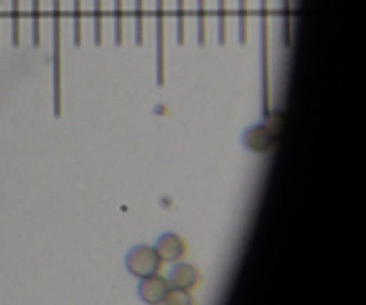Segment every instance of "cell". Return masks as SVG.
<instances>
[{
  "label": "cell",
  "instance_id": "6da1fadb",
  "mask_svg": "<svg viewBox=\"0 0 366 305\" xmlns=\"http://www.w3.org/2000/svg\"><path fill=\"white\" fill-rule=\"evenodd\" d=\"M125 268L134 277L147 279L157 275L163 270V259H161L154 246L136 245L125 256Z\"/></svg>",
  "mask_w": 366,
  "mask_h": 305
},
{
  "label": "cell",
  "instance_id": "7a4b0ae2",
  "mask_svg": "<svg viewBox=\"0 0 366 305\" xmlns=\"http://www.w3.org/2000/svg\"><path fill=\"white\" fill-rule=\"evenodd\" d=\"M52 109L61 116V0H52Z\"/></svg>",
  "mask_w": 366,
  "mask_h": 305
},
{
  "label": "cell",
  "instance_id": "3957f363",
  "mask_svg": "<svg viewBox=\"0 0 366 305\" xmlns=\"http://www.w3.org/2000/svg\"><path fill=\"white\" fill-rule=\"evenodd\" d=\"M277 139L279 138L270 131L267 121H259V124L245 129V132L242 136L243 146L252 154L272 152L275 149V145H277Z\"/></svg>",
  "mask_w": 366,
  "mask_h": 305
},
{
  "label": "cell",
  "instance_id": "277c9868",
  "mask_svg": "<svg viewBox=\"0 0 366 305\" xmlns=\"http://www.w3.org/2000/svg\"><path fill=\"white\" fill-rule=\"evenodd\" d=\"M167 279L174 289H184V291H189V293L197 291V289L202 286V281H204L199 268L193 266V264L189 263H182V261L174 263V266H172L170 271H168Z\"/></svg>",
  "mask_w": 366,
  "mask_h": 305
},
{
  "label": "cell",
  "instance_id": "5b68a950",
  "mask_svg": "<svg viewBox=\"0 0 366 305\" xmlns=\"http://www.w3.org/2000/svg\"><path fill=\"white\" fill-rule=\"evenodd\" d=\"M156 252L163 259V263H179L188 256V243L175 232H164L157 238Z\"/></svg>",
  "mask_w": 366,
  "mask_h": 305
},
{
  "label": "cell",
  "instance_id": "8992f818",
  "mask_svg": "<svg viewBox=\"0 0 366 305\" xmlns=\"http://www.w3.org/2000/svg\"><path fill=\"white\" fill-rule=\"evenodd\" d=\"M172 289L170 282L163 275H152V277L142 279L138 284V296L147 305H163L168 291Z\"/></svg>",
  "mask_w": 366,
  "mask_h": 305
},
{
  "label": "cell",
  "instance_id": "52a82bcc",
  "mask_svg": "<svg viewBox=\"0 0 366 305\" xmlns=\"http://www.w3.org/2000/svg\"><path fill=\"white\" fill-rule=\"evenodd\" d=\"M261 21H263V116L270 111V74H268V0H261Z\"/></svg>",
  "mask_w": 366,
  "mask_h": 305
},
{
  "label": "cell",
  "instance_id": "ba28073f",
  "mask_svg": "<svg viewBox=\"0 0 366 305\" xmlns=\"http://www.w3.org/2000/svg\"><path fill=\"white\" fill-rule=\"evenodd\" d=\"M156 75L157 86L164 84V0H156Z\"/></svg>",
  "mask_w": 366,
  "mask_h": 305
},
{
  "label": "cell",
  "instance_id": "9c48e42d",
  "mask_svg": "<svg viewBox=\"0 0 366 305\" xmlns=\"http://www.w3.org/2000/svg\"><path fill=\"white\" fill-rule=\"evenodd\" d=\"M163 305H197V300L189 291L172 288L170 291H168Z\"/></svg>",
  "mask_w": 366,
  "mask_h": 305
},
{
  "label": "cell",
  "instance_id": "30bf717a",
  "mask_svg": "<svg viewBox=\"0 0 366 305\" xmlns=\"http://www.w3.org/2000/svg\"><path fill=\"white\" fill-rule=\"evenodd\" d=\"M206 0H197V41L206 43Z\"/></svg>",
  "mask_w": 366,
  "mask_h": 305
},
{
  "label": "cell",
  "instance_id": "8fae6325",
  "mask_svg": "<svg viewBox=\"0 0 366 305\" xmlns=\"http://www.w3.org/2000/svg\"><path fill=\"white\" fill-rule=\"evenodd\" d=\"M93 41L95 45L102 43V0H93Z\"/></svg>",
  "mask_w": 366,
  "mask_h": 305
},
{
  "label": "cell",
  "instance_id": "7c38bea8",
  "mask_svg": "<svg viewBox=\"0 0 366 305\" xmlns=\"http://www.w3.org/2000/svg\"><path fill=\"white\" fill-rule=\"evenodd\" d=\"M227 41V7L225 0H218V43L225 45Z\"/></svg>",
  "mask_w": 366,
  "mask_h": 305
},
{
  "label": "cell",
  "instance_id": "4fadbf2b",
  "mask_svg": "<svg viewBox=\"0 0 366 305\" xmlns=\"http://www.w3.org/2000/svg\"><path fill=\"white\" fill-rule=\"evenodd\" d=\"M13 2V9H11V39H13V45H20V9H18V4L20 0H11Z\"/></svg>",
  "mask_w": 366,
  "mask_h": 305
},
{
  "label": "cell",
  "instance_id": "5bb4252c",
  "mask_svg": "<svg viewBox=\"0 0 366 305\" xmlns=\"http://www.w3.org/2000/svg\"><path fill=\"white\" fill-rule=\"evenodd\" d=\"M74 43L75 45H81L82 41V6L81 0H74Z\"/></svg>",
  "mask_w": 366,
  "mask_h": 305
},
{
  "label": "cell",
  "instance_id": "9a60e30c",
  "mask_svg": "<svg viewBox=\"0 0 366 305\" xmlns=\"http://www.w3.org/2000/svg\"><path fill=\"white\" fill-rule=\"evenodd\" d=\"M114 16H117V24H114V41H117V45H122V41H124V13H122V0H114Z\"/></svg>",
  "mask_w": 366,
  "mask_h": 305
},
{
  "label": "cell",
  "instance_id": "2e32d148",
  "mask_svg": "<svg viewBox=\"0 0 366 305\" xmlns=\"http://www.w3.org/2000/svg\"><path fill=\"white\" fill-rule=\"evenodd\" d=\"M238 38L242 45L247 43V0H239L238 6Z\"/></svg>",
  "mask_w": 366,
  "mask_h": 305
},
{
  "label": "cell",
  "instance_id": "e0dca14e",
  "mask_svg": "<svg viewBox=\"0 0 366 305\" xmlns=\"http://www.w3.org/2000/svg\"><path fill=\"white\" fill-rule=\"evenodd\" d=\"M39 0H32V45L39 46Z\"/></svg>",
  "mask_w": 366,
  "mask_h": 305
},
{
  "label": "cell",
  "instance_id": "ac0fdd59",
  "mask_svg": "<svg viewBox=\"0 0 366 305\" xmlns=\"http://www.w3.org/2000/svg\"><path fill=\"white\" fill-rule=\"evenodd\" d=\"M134 18H136V43L142 45L143 43V0H136Z\"/></svg>",
  "mask_w": 366,
  "mask_h": 305
},
{
  "label": "cell",
  "instance_id": "d6986e66",
  "mask_svg": "<svg viewBox=\"0 0 366 305\" xmlns=\"http://www.w3.org/2000/svg\"><path fill=\"white\" fill-rule=\"evenodd\" d=\"M282 14H285V39L286 45L292 43V0H285L282 6Z\"/></svg>",
  "mask_w": 366,
  "mask_h": 305
},
{
  "label": "cell",
  "instance_id": "ffe728a7",
  "mask_svg": "<svg viewBox=\"0 0 366 305\" xmlns=\"http://www.w3.org/2000/svg\"><path fill=\"white\" fill-rule=\"evenodd\" d=\"M184 0H177V43L184 45Z\"/></svg>",
  "mask_w": 366,
  "mask_h": 305
}]
</instances>
